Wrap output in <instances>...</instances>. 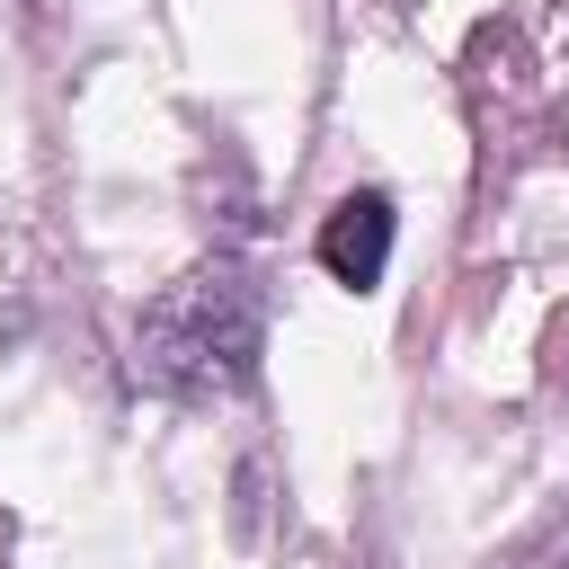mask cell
Returning a JSON list of instances; mask_svg holds the SVG:
<instances>
[{"label":"cell","mask_w":569,"mask_h":569,"mask_svg":"<svg viewBox=\"0 0 569 569\" xmlns=\"http://www.w3.org/2000/svg\"><path fill=\"white\" fill-rule=\"evenodd\" d=\"M320 267H329L347 293H373V284H382V267H391V196H382V187H356V196L329 204V222H320Z\"/></svg>","instance_id":"cell-2"},{"label":"cell","mask_w":569,"mask_h":569,"mask_svg":"<svg viewBox=\"0 0 569 569\" xmlns=\"http://www.w3.org/2000/svg\"><path fill=\"white\" fill-rule=\"evenodd\" d=\"M258 338H267V311H258V284L231 267V258H204L187 267L178 284H160L133 320V373L160 391V400H231L249 373H258Z\"/></svg>","instance_id":"cell-1"}]
</instances>
